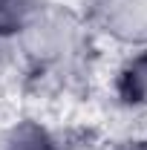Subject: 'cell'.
Here are the masks:
<instances>
[{"mask_svg":"<svg viewBox=\"0 0 147 150\" xmlns=\"http://www.w3.org/2000/svg\"><path fill=\"white\" fill-rule=\"evenodd\" d=\"M18 46L29 67L37 72L69 69L87 46V20L64 6H49L18 38Z\"/></svg>","mask_w":147,"mask_h":150,"instance_id":"1","label":"cell"},{"mask_svg":"<svg viewBox=\"0 0 147 150\" xmlns=\"http://www.w3.org/2000/svg\"><path fill=\"white\" fill-rule=\"evenodd\" d=\"M87 18L118 43H127V46L147 43V0H118Z\"/></svg>","mask_w":147,"mask_h":150,"instance_id":"2","label":"cell"},{"mask_svg":"<svg viewBox=\"0 0 147 150\" xmlns=\"http://www.w3.org/2000/svg\"><path fill=\"white\" fill-rule=\"evenodd\" d=\"M115 95L124 107L147 110V43L121 64L115 75Z\"/></svg>","mask_w":147,"mask_h":150,"instance_id":"3","label":"cell"},{"mask_svg":"<svg viewBox=\"0 0 147 150\" xmlns=\"http://www.w3.org/2000/svg\"><path fill=\"white\" fill-rule=\"evenodd\" d=\"M0 150H58V139L35 118H18L0 130Z\"/></svg>","mask_w":147,"mask_h":150,"instance_id":"4","label":"cell"},{"mask_svg":"<svg viewBox=\"0 0 147 150\" xmlns=\"http://www.w3.org/2000/svg\"><path fill=\"white\" fill-rule=\"evenodd\" d=\"M49 6L52 0H0V40H18L20 32Z\"/></svg>","mask_w":147,"mask_h":150,"instance_id":"5","label":"cell"},{"mask_svg":"<svg viewBox=\"0 0 147 150\" xmlns=\"http://www.w3.org/2000/svg\"><path fill=\"white\" fill-rule=\"evenodd\" d=\"M58 150H101L90 139H69V142H58Z\"/></svg>","mask_w":147,"mask_h":150,"instance_id":"6","label":"cell"},{"mask_svg":"<svg viewBox=\"0 0 147 150\" xmlns=\"http://www.w3.org/2000/svg\"><path fill=\"white\" fill-rule=\"evenodd\" d=\"M112 3H118V0H87V15L98 12V9H107V6H112Z\"/></svg>","mask_w":147,"mask_h":150,"instance_id":"7","label":"cell"},{"mask_svg":"<svg viewBox=\"0 0 147 150\" xmlns=\"http://www.w3.org/2000/svg\"><path fill=\"white\" fill-rule=\"evenodd\" d=\"M121 150H147V136H144V139H133V142H127Z\"/></svg>","mask_w":147,"mask_h":150,"instance_id":"8","label":"cell"},{"mask_svg":"<svg viewBox=\"0 0 147 150\" xmlns=\"http://www.w3.org/2000/svg\"><path fill=\"white\" fill-rule=\"evenodd\" d=\"M6 40H0V75H3V69H6Z\"/></svg>","mask_w":147,"mask_h":150,"instance_id":"9","label":"cell"}]
</instances>
